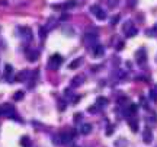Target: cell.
Wrapping results in <instances>:
<instances>
[{"mask_svg":"<svg viewBox=\"0 0 157 147\" xmlns=\"http://www.w3.org/2000/svg\"><path fill=\"white\" fill-rule=\"evenodd\" d=\"M61 63H63V57H61L60 54H54V56L50 58L48 66H50V68H51V70H57V68L61 66Z\"/></svg>","mask_w":157,"mask_h":147,"instance_id":"cell-1","label":"cell"},{"mask_svg":"<svg viewBox=\"0 0 157 147\" xmlns=\"http://www.w3.org/2000/svg\"><path fill=\"white\" fill-rule=\"evenodd\" d=\"M90 12H92L99 20H105V19H106V12H105L102 7H99V6H92V7H90Z\"/></svg>","mask_w":157,"mask_h":147,"instance_id":"cell-2","label":"cell"},{"mask_svg":"<svg viewBox=\"0 0 157 147\" xmlns=\"http://www.w3.org/2000/svg\"><path fill=\"white\" fill-rule=\"evenodd\" d=\"M135 60H137L138 64H144V63H146V60H147V54H146V50H144V48H141L140 51H137Z\"/></svg>","mask_w":157,"mask_h":147,"instance_id":"cell-3","label":"cell"},{"mask_svg":"<svg viewBox=\"0 0 157 147\" xmlns=\"http://www.w3.org/2000/svg\"><path fill=\"white\" fill-rule=\"evenodd\" d=\"M2 108H3V114H5V115L12 117V118H16V115H15V108H13V106H10V105H3Z\"/></svg>","mask_w":157,"mask_h":147,"instance_id":"cell-4","label":"cell"},{"mask_svg":"<svg viewBox=\"0 0 157 147\" xmlns=\"http://www.w3.org/2000/svg\"><path fill=\"white\" fill-rule=\"evenodd\" d=\"M90 131H92V124H82L80 125V133L83 135H87Z\"/></svg>","mask_w":157,"mask_h":147,"instance_id":"cell-5","label":"cell"},{"mask_svg":"<svg viewBox=\"0 0 157 147\" xmlns=\"http://www.w3.org/2000/svg\"><path fill=\"white\" fill-rule=\"evenodd\" d=\"M103 53H105L103 45H96V47H95V50H93L95 57H102V56H103Z\"/></svg>","mask_w":157,"mask_h":147,"instance_id":"cell-6","label":"cell"},{"mask_svg":"<svg viewBox=\"0 0 157 147\" xmlns=\"http://www.w3.org/2000/svg\"><path fill=\"white\" fill-rule=\"evenodd\" d=\"M60 138H61V144H67L73 138V135H70V133H64V134L60 135Z\"/></svg>","mask_w":157,"mask_h":147,"instance_id":"cell-7","label":"cell"},{"mask_svg":"<svg viewBox=\"0 0 157 147\" xmlns=\"http://www.w3.org/2000/svg\"><path fill=\"white\" fill-rule=\"evenodd\" d=\"M20 146L22 147H31V140H29L28 135H24L20 138Z\"/></svg>","mask_w":157,"mask_h":147,"instance_id":"cell-8","label":"cell"},{"mask_svg":"<svg viewBox=\"0 0 157 147\" xmlns=\"http://www.w3.org/2000/svg\"><path fill=\"white\" fill-rule=\"evenodd\" d=\"M82 61H83L82 58H76V60H73V61L70 63V66H69V67H70L71 70H76V68H77V67L82 64Z\"/></svg>","mask_w":157,"mask_h":147,"instance_id":"cell-9","label":"cell"},{"mask_svg":"<svg viewBox=\"0 0 157 147\" xmlns=\"http://www.w3.org/2000/svg\"><path fill=\"white\" fill-rule=\"evenodd\" d=\"M83 82H84V77H83V76H76V77L71 80V85H73V86H79V85H82Z\"/></svg>","mask_w":157,"mask_h":147,"instance_id":"cell-10","label":"cell"},{"mask_svg":"<svg viewBox=\"0 0 157 147\" xmlns=\"http://www.w3.org/2000/svg\"><path fill=\"white\" fill-rule=\"evenodd\" d=\"M143 140H144V143H147V144L153 140V137H151V131H150L148 128L144 131V137H143Z\"/></svg>","mask_w":157,"mask_h":147,"instance_id":"cell-11","label":"cell"},{"mask_svg":"<svg viewBox=\"0 0 157 147\" xmlns=\"http://www.w3.org/2000/svg\"><path fill=\"white\" fill-rule=\"evenodd\" d=\"M20 34L24 35L25 38H28V39H31V37H32V34H31L29 28H20Z\"/></svg>","mask_w":157,"mask_h":147,"instance_id":"cell-12","label":"cell"},{"mask_svg":"<svg viewBox=\"0 0 157 147\" xmlns=\"http://www.w3.org/2000/svg\"><path fill=\"white\" fill-rule=\"evenodd\" d=\"M96 105L100 108V106H106L108 105V99H106V98H98V102H96Z\"/></svg>","mask_w":157,"mask_h":147,"instance_id":"cell-13","label":"cell"},{"mask_svg":"<svg viewBox=\"0 0 157 147\" xmlns=\"http://www.w3.org/2000/svg\"><path fill=\"white\" fill-rule=\"evenodd\" d=\"M137 32H138V31L132 26V28H129L128 31H125V35H127V38H131V37H134V35H137Z\"/></svg>","mask_w":157,"mask_h":147,"instance_id":"cell-14","label":"cell"},{"mask_svg":"<svg viewBox=\"0 0 157 147\" xmlns=\"http://www.w3.org/2000/svg\"><path fill=\"white\" fill-rule=\"evenodd\" d=\"M29 75V71L28 70H24V71H22V73H19V75H18V80L20 82V80H26V76Z\"/></svg>","mask_w":157,"mask_h":147,"instance_id":"cell-15","label":"cell"},{"mask_svg":"<svg viewBox=\"0 0 157 147\" xmlns=\"http://www.w3.org/2000/svg\"><path fill=\"white\" fill-rule=\"evenodd\" d=\"M129 127H131V130H132V131H138V125H137V121L131 119V121H129Z\"/></svg>","mask_w":157,"mask_h":147,"instance_id":"cell-16","label":"cell"},{"mask_svg":"<svg viewBox=\"0 0 157 147\" xmlns=\"http://www.w3.org/2000/svg\"><path fill=\"white\" fill-rule=\"evenodd\" d=\"M28 60H29V61H35V60H38V53H36V51H34V53H29V56H28Z\"/></svg>","mask_w":157,"mask_h":147,"instance_id":"cell-17","label":"cell"},{"mask_svg":"<svg viewBox=\"0 0 157 147\" xmlns=\"http://www.w3.org/2000/svg\"><path fill=\"white\" fill-rule=\"evenodd\" d=\"M74 6H76V2H74V0H70V2L64 3V7H65V9H71V7H74Z\"/></svg>","mask_w":157,"mask_h":147,"instance_id":"cell-18","label":"cell"},{"mask_svg":"<svg viewBox=\"0 0 157 147\" xmlns=\"http://www.w3.org/2000/svg\"><path fill=\"white\" fill-rule=\"evenodd\" d=\"M137 109H138V108H137V105H131V106H129V109H128V114H129V115H134V114L137 112Z\"/></svg>","mask_w":157,"mask_h":147,"instance_id":"cell-19","label":"cell"},{"mask_svg":"<svg viewBox=\"0 0 157 147\" xmlns=\"http://www.w3.org/2000/svg\"><path fill=\"white\" fill-rule=\"evenodd\" d=\"M22 98H24V92H16L15 96H13V99L15 101H19V99H22Z\"/></svg>","mask_w":157,"mask_h":147,"instance_id":"cell-20","label":"cell"},{"mask_svg":"<svg viewBox=\"0 0 157 147\" xmlns=\"http://www.w3.org/2000/svg\"><path fill=\"white\" fill-rule=\"evenodd\" d=\"M147 35H151V37L157 35V23H156V25H154V28H153L151 31H148V32H147Z\"/></svg>","mask_w":157,"mask_h":147,"instance_id":"cell-21","label":"cell"},{"mask_svg":"<svg viewBox=\"0 0 157 147\" xmlns=\"http://www.w3.org/2000/svg\"><path fill=\"white\" fill-rule=\"evenodd\" d=\"M12 71H13V67L7 64V66H6V68H5V75H6V76H9V73H12Z\"/></svg>","mask_w":157,"mask_h":147,"instance_id":"cell-22","label":"cell"},{"mask_svg":"<svg viewBox=\"0 0 157 147\" xmlns=\"http://www.w3.org/2000/svg\"><path fill=\"white\" fill-rule=\"evenodd\" d=\"M118 22H119V15H117V16H114V18L111 19V23H112V25H115V23H118Z\"/></svg>","mask_w":157,"mask_h":147,"instance_id":"cell-23","label":"cell"},{"mask_svg":"<svg viewBox=\"0 0 157 147\" xmlns=\"http://www.w3.org/2000/svg\"><path fill=\"white\" fill-rule=\"evenodd\" d=\"M118 5V0H109V7H115Z\"/></svg>","mask_w":157,"mask_h":147,"instance_id":"cell-24","label":"cell"},{"mask_svg":"<svg viewBox=\"0 0 157 147\" xmlns=\"http://www.w3.org/2000/svg\"><path fill=\"white\" fill-rule=\"evenodd\" d=\"M129 28H132V23H131V22H127L125 25H124V32H125V31H128Z\"/></svg>","mask_w":157,"mask_h":147,"instance_id":"cell-25","label":"cell"},{"mask_svg":"<svg viewBox=\"0 0 157 147\" xmlns=\"http://www.w3.org/2000/svg\"><path fill=\"white\" fill-rule=\"evenodd\" d=\"M39 35H41V38H44V35H45V32H44V28L39 29Z\"/></svg>","mask_w":157,"mask_h":147,"instance_id":"cell-26","label":"cell"},{"mask_svg":"<svg viewBox=\"0 0 157 147\" xmlns=\"http://www.w3.org/2000/svg\"><path fill=\"white\" fill-rule=\"evenodd\" d=\"M0 115H3V108L0 106Z\"/></svg>","mask_w":157,"mask_h":147,"instance_id":"cell-27","label":"cell"}]
</instances>
